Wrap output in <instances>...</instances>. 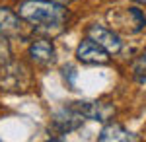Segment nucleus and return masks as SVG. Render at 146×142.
Segmentation results:
<instances>
[{
	"label": "nucleus",
	"mask_w": 146,
	"mask_h": 142,
	"mask_svg": "<svg viewBox=\"0 0 146 142\" xmlns=\"http://www.w3.org/2000/svg\"><path fill=\"white\" fill-rule=\"evenodd\" d=\"M18 16L33 23L35 31L47 37H55L64 31L68 22V8L53 0H23L18 4Z\"/></svg>",
	"instance_id": "1"
},
{
	"label": "nucleus",
	"mask_w": 146,
	"mask_h": 142,
	"mask_svg": "<svg viewBox=\"0 0 146 142\" xmlns=\"http://www.w3.org/2000/svg\"><path fill=\"white\" fill-rule=\"evenodd\" d=\"M31 84H33V76L25 64L16 62V60L0 62V90L22 94V92H27Z\"/></svg>",
	"instance_id": "2"
},
{
	"label": "nucleus",
	"mask_w": 146,
	"mask_h": 142,
	"mask_svg": "<svg viewBox=\"0 0 146 142\" xmlns=\"http://www.w3.org/2000/svg\"><path fill=\"white\" fill-rule=\"evenodd\" d=\"M107 22L113 27H121L129 33H136L146 25V18L142 16V12L138 8H125V10H119V8L113 10L111 8L107 12Z\"/></svg>",
	"instance_id": "3"
},
{
	"label": "nucleus",
	"mask_w": 146,
	"mask_h": 142,
	"mask_svg": "<svg viewBox=\"0 0 146 142\" xmlns=\"http://www.w3.org/2000/svg\"><path fill=\"white\" fill-rule=\"evenodd\" d=\"M76 58L84 64H107L109 62V53L101 45L96 43L94 39L86 37L76 47Z\"/></svg>",
	"instance_id": "4"
},
{
	"label": "nucleus",
	"mask_w": 146,
	"mask_h": 142,
	"mask_svg": "<svg viewBox=\"0 0 146 142\" xmlns=\"http://www.w3.org/2000/svg\"><path fill=\"white\" fill-rule=\"evenodd\" d=\"M88 37L94 39L98 45H101L109 55H117V53L123 49V41H121V37L113 31V29L103 27V25H98V23H94V25L88 27Z\"/></svg>",
	"instance_id": "5"
},
{
	"label": "nucleus",
	"mask_w": 146,
	"mask_h": 142,
	"mask_svg": "<svg viewBox=\"0 0 146 142\" xmlns=\"http://www.w3.org/2000/svg\"><path fill=\"white\" fill-rule=\"evenodd\" d=\"M84 115L80 113L74 105L70 107H64V109H58L53 113V127H55L58 132H70V131H76L80 125L84 123Z\"/></svg>",
	"instance_id": "6"
},
{
	"label": "nucleus",
	"mask_w": 146,
	"mask_h": 142,
	"mask_svg": "<svg viewBox=\"0 0 146 142\" xmlns=\"http://www.w3.org/2000/svg\"><path fill=\"white\" fill-rule=\"evenodd\" d=\"M72 105L86 119H94V121H107L115 113V107L105 103V101H76Z\"/></svg>",
	"instance_id": "7"
},
{
	"label": "nucleus",
	"mask_w": 146,
	"mask_h": 142,
	"mask_svg": "<svg viewBox=\"0 0 146 142\" xmlns=\"http://www.w3.org/2000/svg\"><path fill=\"white\" fill-rule=\"evenodd\" d=\"M29 56L37 64H49L55 60V45L49 37H39L29 45Z\"/></svg>",
	"instance_id": "8"
},
{
	"label": "nucleus",
	"mask_w": 146,
	"mask_h": 142,
	"mask_svg": "<svg viewBox=\"0 0 146 142\" xmlns=\"http://www.w3.org/2000/svg\"><path fill=\"white\" fill-rule=\"evenodd\" d=\"M100 142H135L138 140V136H135L133 132H129L123 125L119 123H111V125H105L101 129L100 136H98Z\"/></svg>",
	"instance_id": "9"
},
{
	"label": "nucleus",
	"mask_w": 146,
	"mask_h": 142,
	"mask_svg": "<svg viewBox=\"0 0 146 142\" xmlns=\"http://www.w3.org/2000/svg\"><path fill=\"white\" fill-rule=\"evenodd\" d=\"M22 18L18 16V12H12L10 8H2L0 6V35L10 37V35H18L22 29Z\"/></svg>",
	"instance_id": "10"
},
{
	"label": "nucleus",
	"mask_w": 146,
	"mask_h": 142,
	"mask_svg": "<svg viewBox=\"0 0 146 142\" xmlns=\"http://www.w3.org/2000/svg\"><path fill=\"white\" fill-rule=\"evenodd\" d=\"M135 74L138 80H146V49L142 51V55L136 58L135 62Z\"/></svg>",
	"instance_id": "11"
},
{
	"label": "nucleus",
	"mask_w": 146,
	"mask_h": 142,
	"mask_svg": "<svg viewBox=\"0 0 146 142\" xmlns=\"http://www.w3.org/2000/svg\"><path fill=\"white\" fill-rule=\"evenodd\" d=\"M135 2H140V4H146V0H135Z\"/></svg>",
	"instance_id": "12"
}]
</instances>
